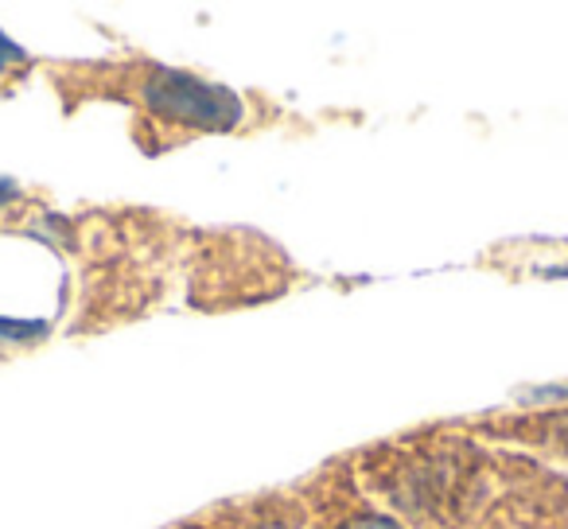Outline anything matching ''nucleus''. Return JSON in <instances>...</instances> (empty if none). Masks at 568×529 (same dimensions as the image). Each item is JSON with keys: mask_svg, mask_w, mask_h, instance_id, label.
I'll return each mask as SVG.
<instances>
[{"mask_svg": "<svg viewBox=\"0 0 568 529\" xmlns=\"http://www.w3.org/2000/svg\"><path fill=\"white\" fill-rule=\"evenodd\" d=\"M144 94H149L152 113L191 121V125H203V129H230L242 118V105H237V98L230 90L187 79V74L160 71Z\"/></svg>", "mask_w": 568, "mask_h": 529, "instance_id": "f257e3e1", "label": "nucleus"}, {"mask_svg": "<svg viewBox=\"0 0 568 529\" xmlns=\"http://www.w3.org/2000/svg\"><path fill=\"white\" fill-rule=\"evenodd\" d=\"M12 63H24V51H20L12 40H4V35H0V71H4V67H12Z\"/></svg>", "mask_w": 568, "mask_h": 529, "instance_id": "f03ea898", "label": "nucleus"}, {"mask_svg": "<svg viewBox=\"0 0 568 529\" xmlns=\"http://www.w3.org/2000/svg\"><path fill=\"white\" fill-rule=\"evenodd\" d=\"M355 529H394V526H389V521H358Z\"/></svg>", "mask_w": 568, "mask_h": 529, "instance_id": "7ed1b4c3", "label": "nucleus"}]
</instances>
